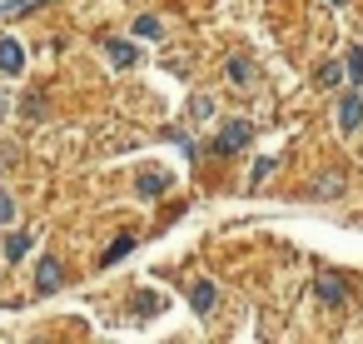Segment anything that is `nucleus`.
I'll return each instance as SVG.
<instances>
[{
	"label": "nucleus",
	"instance_id": "nucleus-1",
	"mask_svg": "<svg viewBox=\"0 0 363 344\" xmlns=\"http://www.w3.org/2000/svg\"><path fill=\"white\" fill-rule=\"evenodd\" d=\"M249 140H254V125H249V120H229V125L214 135V155H239Z\"/></svg>",
	"mask_w": 363,
	"mask_h": 344
},
{
	"label": "nucleus",
	"instance_id": "nucleus-2",
	"mask_svg": "<svg viewBox=\"0 0 363 344\" xmlns=\"http://www.w3.org/2000/svg\"><path fill=\"white\" fill-rule=\"evenodd\" d=\"M60 284H65V264H60L55 254H45L40 269H35V289H40V294H55Z\"/></svg>",
	"mask_w": 363,
	"mask_h": 344
},
{
	"label": "nucleus",
	"instance_id": "nucleus-3",
	"mask_svg": "<svg viewBox=\"0 0 363 344\" xmlns=\"http://www.w3.org/2000/svg\"><path fill=\"white\" fill-rule=\"evenodd\" d=\"M358 125H363V100L358 95H343L338 100V130L343 135H358Z\"/></svg>",
	"mask_w": 363,
	"mask_h": 344
},
{
	"label": "nucleus",
	"instance_id": "nucleus-4",
	"mask_svg": "<svg viewBox=\"0 0 363 344\" xmlns=\"http://www.w3.org/2000/svg\"><path fill=\"white\" fill-rule=\"evenodd\" d=\"M0 70H6V75H21L26 70V50H21L16 36H0Z\"/></svg>",
	"mask_w": 363,
	"mask_h": 344
},
{
	"label": "nucleus",
	"instance_id": "nucleus-5",
	"mask_svg": "<svg viewBox=\"0 0 363 344\" xmlns=\"http://www.w3.org/2000/svg\"><path fill=\"white\" fill-rule=\"evenodd\" d=\"M189 304H194V314H209V309L219 304V289H214V279H194V284H189Z\"/></svg>",
	"mask_w": 363,
	"mask_h": 344
},
{
	"label": "nucleus",
	"instance_id": "nucleus-6",
	"mask_svg": "<svg viewBox=\"0 0 363 344\" xmlns=\"http://www.w3.org/2000/svg\"><path fill=\"white\" fill-rule=\"evenodd\" d=\"M318 299H323V304H343V299H348L343 274H318Z\"/></svg>",
	"mask_w": 363,
	"mask_h": 344
},
{
	"label": "nucleus",
	"instance_id": "nucleus-7",
	"mask_svg": "<svg viewBox=\"0 0 363 344\" xmlns=\"http://www.w3.org/2000/svg\"><path fill=\"white\" fill-rule=\"evenodd\" d=\"M105 55H110V65H120V70H130V65L140 60V50H135L130 41H105Z\"/></svg>",
	"mask_w": 363,
	"mask_h": 344
},
{
	"label": "nucleus",
	"instance_id": "nucleus-8",
	"mask_svg": "<svg viewBox=\"0 0 363 344\" xmlns=\"http://www.w3.org/2000/svg\"><path fill=\"white\" fill-rule=\"evenodd\" d=\"M229 80H234L239 90H249V85H254V60H249V55H234V60H229Z\"/></svg>",
	"mask_w": 363,
	"mask_h": 344
},
{
	"label": "nucleus",
	"instance_id": "nucleus-9",
	"mask_svg": "<svg viewBox=\"0 0 363 344\" xmlns=\"http://www.w3.org/2000/svg\"><path fill=\"white\" fill-rule=\"evenodd\" d=\"M30 244H35V235H26V230H16L11 240H6V259L16 264V259H26L30 254Z\"/></svg>",
	"mask_w": 363,
	"mask_h": 344
},
{
	"label": "nucleus",
	"instance_id": "nucleus-10",
	"mask_svg": "<svg viewBox=\"0 0 363 344\" xmlns=\"http://www.w3.org/2000/svg\"><path fill=\"white\" fill-rule=\"evenodd\" d=\"M313 195H318V200H328V195H343V175H338V170L318 175V180H313Z\"/></svg>",
	"mask_w": 363,
	"mask_h": 344
},
{
	"label": "nucleus",
	"instance_id": "nucleus-11",
	"mask_svg": "<svg viewBox=\"0 0 363 344\" xmlns=\"http://www.w3.org/2000/svg\"><path fill=\"white\" fill-rule=\"evenodd\" d=\"M318 85H323V90L343 85V65H338V60H323V65H318Z\"/></svg>",
	"mask_w": 363,
	"mask_h": 344
},
{
	"label": "nucleus",
	"instance_id": "nucleus-12",
	"mask_svg": "<svg viewBox=\"0 0 363 344\" xmlns=\"http://www.w3.org/2000/svg\"><path fill=\"white\" fill-rule=\"evenodd\" d=\"M169 190V175H140V195L145 200H155V195H164Z\"/></svg>",
	"mask_w": 363,
	"mask_h": 344
},
{
	"label": "nucleus",
	"instance_id": "nucleus-13",
	"mask_svg": "<svg viewBox=\"0 0 363 344\" xmlns=\"http://www.w3.org/2000/svg\"><path fill=\"white\" fill-rule=\"evenodd\" d=\"M130 249H135V235H120V240H115V244L105 249V259H100V264H120V259H125Z\"/></svg>",
	"mask_w": 363,
	"mask_h": 344
},
{
	"label": "nucleus",
	"instance_id": "nucleus-14",
	"mask_svg": "<svg viewBox=\"0 0 363 344\" xmlns=\"http://www.w3.org/2000/svg\"><path fill=\"white\" fill-rule=\"evenodd\" d=\"M189 115H194V120H209V115H214V100H209V95H194V100H189Z\"/></svg>",
	"mask_w": 363,
	"mask_h": 344
},
{
	"label": "nucleus",
	"instance_id": "nucleus-15",
	"mask_svg": "<svg viewBox=\"0 0 363 344\" xmlns=\"http://www.w3.org/2000/svg\"><path fill=\"white\" fill-rule=\"evenodd\" d=\"M274 165H279V160H259V165H254V175H249V190H259V185L274 175Z\"/></svg>",
	"mask_w": 363,
	"mask_h": 344
},
{
	"label": "nucleus",
	"instance_id": "nucleus-16",
	"mask_svg": "<svg viewBox=\"0 0 363 344\" xmlns=\"http://www.w3.org/2000/svg\"><path fill=\"white\" fill-rule=\"evenodd\" d=\"M135 36L155 41V36H160V21H155V16H140V21H135Z\"/></svg>",
	"mask_w": 363,
	"mask_h": 344
},
{
	"label": "nucleus",
	"instance_id": "nucleus-17",
	"mask_svg": "<svg viewBox=\"0 0 363 344\" xmlns=\"http://www.w3.org/2000/svg\"><path fill=\"white\" fill-rule=\"evenodd\" d=\"M348 80L363 85V50H348Z\"/></svg>",
	"mask_w": 363,
	"mask_h": 344
},
{
	"label": "nucleus",
	"instance_id": "nucleus-18",
	"mask_svg": "<svg viewBox=\"0 0 363 344\" xmlns=\"http://www.w3.org/2000/svg\"><path fill=\"white\" fill-rule=\"evenodd\" d=\"M160 309V294H135V314H155Z\"/></svg>",
	"mask_w": 363,
	"mask_h": 344
},
{
	"label": "nucleus",
	"instance_id": "nucleus-19",
	"mask_svg": "<svg viewBox=\"0 0 363 344\" xmlns=\"http://www.w3.org/2000/svg\"><path fill=\"white\" fill-rule=\"evenodd\" d=\"M0 225H16V200L0 190Z\"/></svg>",
	"mask_w": 363,
	"mask_h": 344
},
{
	"label": "nucleus",
	"instance_id": "nucleus-20",
	"mask_svg": "<svg viewBox=\"0 0 363 344\" xmlns=\"http://www.w3.org/2000/svg\"><path fill=\"white\" fill-rule=\"evenodd\" d=\"M328 6H348V0H328Z\"/></svg>",
	"mask_w": 363,
	"mask_h": 344
}]
</instances>
